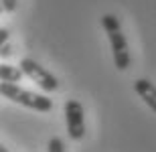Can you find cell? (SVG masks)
Returning <instances> with one entry per match:
<instances>
[{
	"label": "cell",
	"mask_w": 156,
	"mask_h": 152,
	"mask_svg": "<svg viewBox=\"0 0 156 152\" xmlns=\"http://www.w3.org/2000/svg\"><path fill=\"white\" fill-rule=\"evenodd\" d=\"M20 69L24 71V75L29 77L33 83H37L43 91H55L59 87L57 77L53 75L49 69H45L41 63H37L35 59H23L20 61Z\"/></svg>",
	"instance_id": "3"
},
{
	"label": "cell",
	"mask_w": 156,
	"mask_h": 152,
	"mask_svg": "<svg viewBox=\"0 0 156 152\" xmlns=\"http://www.w3.org/2000/svg\"><path fill=\"white\" fill-rule=\"evenodd\" d=\"M49 152H65V144L59 136H53L49 140Z\"/></svg>",
	"instance_id": "7"
},
{
	"label": "cell",
	"mask_w": 156,
	"mask_h": 152,
	"mask_svg": "<svg viewBox=\"0 0 156 152\" xmlns=\"http://www.w3.org/2000/svg\"><path fill=\"white\" fill-rule=\"evenodd\" d=\"M8 41V30L6 29H0V45H2V43H6Z\"/></svg>",
	"instance_id": "10"
},
{
	"label": "cell",
	"mask_w": 156,
	"mask_h": 152,
	"mask_svg": "<svg viewBox=\"0 0 156 152\" xmlns=\"http://www.w3.org/2000/svg\"><path fill=\"white\" fill-rule=\"evenodd\" d=\"M0 94L4 95L6 100L14 101V104H20L24 108H30V110H37V111H51L53 110V101L47 95H39L35 91L23 89V87H18L16 83L0 81Z\"/></svg>",
	"instance_id": "2"
},
{
	"label": "cell",
	"mask_w": 156,
	"mask_h": 152,
	"mask_svg": "<svg viewBox=\"0 0 156 152\" xmlns=\"http://www.w3.org/2000/svg\"><path fill=\"white\" fill-rule=\"evenodd\" d=\"M2 2V10L4 12H14L16 10V0H0Z\"/></svg>",
	"instance_id": "8"
},
{
	"label": "cell",
	"mask_w": 156,
	"mask_h": 152,
	"mask_svg": "<svg viewBox=\"0 0 156 152\" xmlns=\"http://www.w3.org/2000/svg\"><path fill=\"white\" fill-rule=\"evenodd\" d=\"M23 75H24V71L20 69V65H18V67H12V65H6V63L0 65V81L18 83L23 79Z\"/></svg>",
	"instance_id": "6"
},
{
	"label": "cell",
	"mask_w": 156,
	"mask_h": 152,
	"mask_svg": "<svg viewBox=\"0 0 156 152\" xmlns=\"http://www.w3.org/2000/svg\"><path fill=\"white\" fill-rule=\"evenodd\" d=\"M101 27L108 33L112 45V53H114V63H116L118 71H126L130 67V51H128V41L124 33L120 29V18L114 14H104L101 16Z\"/></svg>",
	"instance_id": "1"
},
{
	"label": "cell",
	"mask_w": 156,
	"mask_h": 152,
	"mask_svg": "<svg viewBox=\"0 0 156 152\" xmlns=\"http://www.w3.org/2000/svg\"><path fill=\"white\" fill-rule=\"evenodd\" d=\"M0 152H10V150H8L6 146H0Z\"/></svg>",
	"instance_id": "11"
},
{
	"label": "cell",
	"mask_w": 156,
	"mask_h": 152,
	"mask_svg": "<svg viewBox=\"0 0 156 152\" xmlns=\"http://www.w3.org/2000/svg\"><path fill=\"white\" fill-rule=\"evenodd\" d=\"M65 122H67V134L71 140H83L85 136V118H83V105L77 100L65 101Z\"/></svg>",
	"instance_id": "4"
},
{
	"label": "cell",
	"mask_w": 156,
	"mask_h": 152,
	"mask_svg": "<svg viewBox=\"0 0 156 152\" xmlns=\"http://www.w3.org/2000/svg\"><path fill=\"white\" fill-rule=\"evenodd\" d=\"M0 49H2V51H0V53H2V57H8V55H10V47H8V43H2V47H0Z\"/></svg>",
	"instance_id": "9"
},
{
	"label": "cell",
	"mask_w": 156,
	"mask_h": 152,
	"mask_svg": "<svg viewBox=\"0 0 156 152\" xmlns=\"http://www.w3.org/2000/svg\"><path fill=\"white\" fill-rule=\"evenodd\" d=\"M134 91L140 95V100L144 101L148 108L156 114V85L148 79H136L134 81Z\"/></svg>",
	"instance_id": "5"
}]
</instances>
